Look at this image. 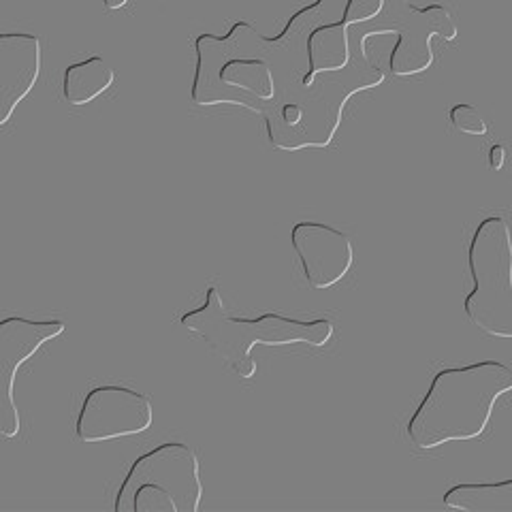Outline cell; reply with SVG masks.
<instances>
[{
    "mask_svg": "<svg viewBox=\"0 0 512 512\" xmlns=\"http://www.w3.org/2000/svg\"><path fill=\"white\" fill-rule=\"evenodd\" d=\"M506 165V148L495 143V146L489 148V169L491 171H502Z\"/></svg>",
    "mask_w": 512,
    "mask_h": 512,
    "instance_id": "e0dca14e",
    "label": "cell"
},
{
    "mask_svg": "<svg viewBox=\"0 0 512 512\" xmlns=\"http://www.w3.org/2000/svg\"><path fill=\"white\" fill-rule=\"evenodd\" d=\"M408 11L406 22L399 26V41L393 47L389 69L397 77L421 75L434 64L431 39L442 37L444 41L457 39V24L453 13L444 5L416 7L404 5Z\"/></svg>",
    "mask_w": 512,
    "mask_h": 512,
    "instance_id": "30bf717a",
    "label": "cell"
},
{
    "mask_svg": "<svg viewBox=\"0 0 512 512\" xmlns=\"http://www.w3.org/2000/svg\"><path fill=\"white\" fill-rule=\"evenodd\" d=\"M62 320H28L11 316L0 323V434L15 438L20 434V412L13 399V384L18 370L30 357L64 333Z\"/></svg>",
    "mask_w": 512,
    "mask_h": 512,
    "instance_id": "ba28073f",
    "label": "cell"
},
{
    "mask_svg": "<svg viewBox=\"0 0 512 512\" xmlns=\"http://www.w3.org/2000/svg\"><path fill=\"white\" fill-rule=\"evenodd\" d=\"M41 75V39L30 32L0 35V126H7L15 107Z\"/></svg>",
    "mask_w": 512,
    "mask_h": 512,
    "instance_id": "8fae6325",
    "label": "cell"
},
{
    "mask_svg": "<svg viewBox=\"0 0 512 512\" xmlns=\"http://www.w3.org/2000/svg\"><path fill=\"white\" fill-rule=\"evenodd\" d=\"M154 423V406L146 393L103 384L86 393L77 414L75 436L84 444L111 442L146 434Z\"/></svg>",
    "mask_w": 512,
    "mask_h": 512,
    "instance_id": "52a82bcc",
    "label": "cell"
},
{
    "mask_svg": "<svg viewBox=\"0 0 512 512\" xmlns=\"http://www.w3.org/2000/svg\"><path fill=\"white\" fill-rule=\"evenodd\" d=\"M468 267L474 286L463 308L470 323L489 338L512 340V231L506 218L478 222Z\"/></svg>",
    "mask_w": 512,
    "mask_h": 512,
    "instance_id": "8992f818",
    "label": "cell"
},
{
    "mask_svg": "<svg viewBox=\"0 0 512 512\" xmlns=\"http://www.w3.org/2000/svg\"><path fill=\"white\" fill-rule=\"evenodd\" d=\"M201 463L188 444L165 442L141 455L116 493V512H197Z\"/></svg>",
    "mask_w": 512,
    "mask_h": 512,
    "instance_id": "277c9868",
    "label": "cell"
},
{
    "mask_svg": "<svg viewBox=\"0 0 512 512\" xmlns=\"http://www.w3.org/2000/svg\"><path fill=\"white\" fill-rule=\"evenodd\" d=\"M308 73L301 77V88H312L318 73H338L350 64L348 26L340 20L316 26L306 41Z\"/></svg>",
    "mask_w": 512,
    "mask_h": 512,
    "instance_id": "7c38bea8",
    "label": "cell"
},
{
    "mask_svg": "<svg viewBox=\"0 0 512 512\" xmlns=\"http://www.w3.org/2000/svg\"><path fill=\"white\" fill-rule=\"evenodd\" d=\"M180 323L203 338L216 355L244 380L256 376L254 346H291L308 344L323 348L331 342L335 327L329 318L301 320L278 312H267L256 318L237 316L224 306L216 286H210L199 308L182 316Z\"/></svg>",
    "mask_w": 512,
    "mask_h": 512,
    "instance_id": "7a4b0ae2",
    "label": "cell"
},
{
    "mask_svg": "<svg viewBox=\"0 0 512 512\" xmlns=\"http://www.w3.org/2000/svg\"><path fill=\"white\" fill-rule=\"evenodd\" d=\"M291 246L303 278L314 291H327L340 284L355 265V246L350 235L325 222H297L291 229Z\"/></svg>",
    "mask_w": 512,
    "mask_h": 512,
    "instance_id": "9c48e42d",
    "label": "cell"
},
{
    "mask_svg": "<svg viewBox=\"0 0 512 512\" xmlns=\"http://www.w3.org/2000/svg\"><path fill=\"white\" fill-rule=\"evenodd\" d=\"M116 82V73L101 56L75 62L64 71L62 99L73 107H82L103 96Z\"/></svg>",
    "mask_w": 512,
    "mask_h": 512,
    "instance_id": "4fadbf2b",
    "label": "cell"
},
{
    "mask_svg": "<svg viewBox=\"0 0 512 512\" xmlns=\"http://www.w3.org/2000/svg\"><path fill=\"white\" fill-rule=\"evenodd\" d=\"M448 120H451V124L463 135H472V137H487L489 135L487 120L470 103L453 105L451 114H448Z\"/></svg>",
    "mask_w": 512,
    "mask_h": 512,
    "instance_id": "9a60e30c",
    "label": "cell"
},
{
    "mask_svg": "<svg viewBox=\"0 0 512 512\" xmlns=\"http://www.w3.org/2000/svg\"><path fill=\"white\" fill-rule=\"evenodd\" d=\"M444 506L466 512H512V478L502 483L455 485L446 491Z\"/></svg>",
    "mask_w": 512,
    "mask_h": 512,
    "instance_id": "5bb4252c",
    "label": "cell"
},
{
    "mask_svg": "<svg viewBox=\"0 0 512 512\" xmlns=\"http://www.w3.org/2000/svg\"><path fill=\"white\" fill-rule=\"evenodd\" d=\"M124 5H126V3H116V5H114V3H105L107 9H120V7H124Z\"/></svg>",
    "mask_w": 512,
    "mask_h": 512,
    "instance_id": "ac0fdd59",
    "label": "cell"
},
{
    "mask_svg": "<svg viewBox=\"0 0 512 512\" xmlns=\"http://www.w3.org/2000/svg\"><path fill=\"white\" fill-rule=\"evenodd\" d=\"M512 393V367L480 361L444 367L406 425V436L421 451L448 442H470L487 431L495 404Z\"/></svg>",
    "mask_w": 512,
    "mask_h": 512,
    "instance_id": "6da1fadb",
    "label": "cell"
},
{
    "mask_svg": "<svg viewBox=\"0 0 512 512\" xmlns=\"http://www.w3.org/2000/svg\"><path fill=\"white\" fill-rule=\"evenodd\" d=\"M384 82L378 67H350L342 77L329 79L318 90L288 88L276 111H265L267 137L276 150L299 152L327 148L342 124L344 107L352 96ZM301 86V82H299Z\"/></svg>",
    "mask_w": 512,
    "mask_h": 512,
    "instance_id": "3957f363",
    "label": "cell"
},
{
    "mask_svg": "<svg viewBox=\"0 0 512 512\" xmlns=\"http://www.w3.org/2000/svg\"><path fill=\"white\" fill-rule=\"evenodd\" d=\"M197 75L192 84V103L239 105L263 116L259 103L276 99V82L271 64L263 56H248L239 47L233 30L227 37L203 35L195 41Z\"/></svg>",
    "mask_w": 512,
    "mask_h": 512,
    "instance_id": "5b68a950",
    "label": "cell"
},
{
    "mask_svg": "<svg viewBox=\"0 0 512 512\" xmlns=\"http://www.w3.org/2000/svg\"><path fill=\"white\" fill-rule=\"evenodd\" d=\"M384 9L382 0H376V3H363V0H350L344 9V18L342 22L350 28L352 24H363L378 18L380 11Z\"/></svg>",
    "mask_w": 512,
    "mask_h": 512,
    "instance_id": "2e32d148",
    "label": "cell"
}]
</instances>
